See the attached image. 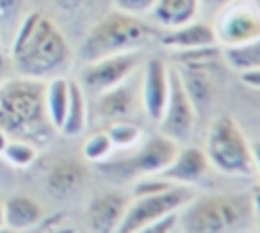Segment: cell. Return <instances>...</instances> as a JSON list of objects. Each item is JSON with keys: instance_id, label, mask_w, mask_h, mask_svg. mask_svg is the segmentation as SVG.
<instances>
[{"instance_id": "74e56055", "label": "cell", "mask_w": 260, "mask_h": 233, "mask_svg": "<svg viewBox=\"0 0 260 233\" xmlns=\"http://www.w3.org/2000/svg\"><path fill=\"white\" fill-rule=\"evenodd\" d=\"M256 2V6H258V10H260V0H254Z\"/></svg>"}, {"instance_id": "277c9868", "label": "cell", "mask_w": 260, "mask_h": 233, "mask_svg": "<svg viewBox=\"0 0 260 233\" xmlns=\"http://www.w3.org/2000/svg\"><path fill=\"white\" fill-rule=\"evenodd\" d=\"M152 36V26L146 24L140 16L112 10L87 30L79 47V57L83 63H91L102 57L132 53L142 49Z\"/></svg>"}, {"instance_id": "836d02e7", "label": "cell", "mask_w": 260, "mask_h": 233, "mask_svg": "<svg viewBox=\"0 0 260 233\" xmlns=\"http://www.w3.org/2000/svg\"><path fill=\"white\" fill-rule=\"evenodd\" d=\"M8 138H10V136L0 128V154H2V150H4V146H6V142H8Z\"/></svg>"}, {"instance_id": "83f0119b", "label": "cell", "mask_w": 260, "mask_h": 233, "mask_svg": "<svg viewBox=\"0 0 260 233\" xmlns=\"http://www.w3.org/2000/svg\"><path fill=\"white\" fill-rule=\"evenodd\" d=\"M238 75H240V81H242L246 87H250V89H254V91H260V67H258V69L242 71V73H238Z\"/></svg>"}, {"instance_id": "ab89813d", "label": "cell", "mask_w": 260, "mask_h": 233, "mask_svg": "<svg viewBox=\"0 0 260 233\" xmlns=\"http://www.w3.org/2000/svg\"><path fill=\"white\" fill-rule=\"evenodd\" d=\"M0 49H2V41H0Z\"/></svg>"}, {"instance_id": "5bb4252c", "label": "cell", "mask_w": 260, "mask_h": 233, "mask_svg": "<svg viewBox=\"0 0 260 233\" xmlns=\"http://www.w3.org/2000/svg\"><path fill=\"white\" fill-rule=\"evenodd\" d=\"M160 45L171 49V51L185 53V51H199V49L217 47V41H215V32H213L211 22L195 18L187 24L177 26V28H167L160 34Z\"/></svg>"}, {"instance_id": "3957f363", "label": "cell", "mask_w": 260, "mask_h": 233, "mask_svg": "<svg viewBox=\"0 0 260 233\" xmlns=\"http://www.w3.org/2000/svg\"><path fill=\"white\" fill-rule=\"evenodd\" d=\"M256 219L250 192L193 195L177 213L179 233H244Z\"/></svg>"}, {"instance_id": "7c38bea8", "label": "cell", "mask_w": 260, "mask_h": 233, "mask_svg": "<svg viewBox=\"0 0 260 233\" xmlns=\"http://www.w3.org/2000/svg\"><path fill=\"white\" fill-rule=\"evenodd\" d=\"M138 95H140V103L148 120L158 122L165 111L167 97H169V65L162 59L152 57L146 63L142 81L138 87Z\"/></svg>"}, {"instance_id": "9c48e42d", "label": "cell", "mask_w": 260, "mask_h": 233, "mask_svg": "<svg viewBox=\"0 0 260 233\" xmlns=\"http://www.w3.org/2000/svg\"><path fill=\"white\" fill-rule=\"evenodd\" d=\"M213 32L219 47H236L260 36V10L254 0H234L213 14Z\"/></svg>"}, {"instance_id": "f1b7e54d", "label": "cell", "mask_w": 260, "mask_h": 233, "mask_svg": "<svg viewBox=\"0 0 260 233\" xmlns=\"http://www.w3.org/2000/svg\"><path fill=\"white\" fill-rule=\"evenodd\" d=\"M230 2H234V0H199V6H201V10L215 14L219 8H223V6L230 4Z\"/></svg>"}, {"instance_id": "d6986e66", "label": "cell", "mask_w": 260, "mask_h": 233, "mask_svg": "<svg viewBox=\"0 0 260 233\" xmlns=\"http://www.w3.org/2000/svg\"><path fill=\"white\" fill-rule=\"evenodd\" d=\"M87 128V97L79 81H69V101L63 124L59 128L61 134L73 138L79 136Z\"/></svg>"}, {"instance_id": "8d00e7d4", "label": "cell", "mask_w": 260, "mask_h": 233, "mask_svg": "<svg viewBox=\"0 0 260 233\" xmlns=\"http://www.w3.org/2000/svg\"><path fill=\"white\" fill-rule=\"evenodd\" d=\"M256 219H258V221H256V233H260V215H258Z\"/></svg>"}, {"instance_id": "4dcf8cb0", "label": "cell", "mask_w": 260, "mask_h": 233, "mask_svg": "<svg viewBox=\"0 0 260 233\" xmlns=\"http://www.w3.org/2000/svg\"><path fill=\"white\" fill-rule=\"evenodd\" d=\"M59 8H63V10H77L79 6H83L87 0H53Z\"/></svg>"}, {"instance_id": "e0dca14e", "label": "cell", "mask_w": 260, "mask_h": 233, "mask_svg": "<svg viewBox=\"0 0 260 233\" xmlns=\"http://www.w3.org/2000/svg\"><path fill=\"white\" fill-rule=\"evenodd\" d=\"M199 12V0H156L150 10V16L158 26L167 30L195 20Z\"/></svg>"}, {"instance_id": "7a4b0ae2", "label": "cell", "mask_w": 260, "mask_h": 233, "mask_svg": "<svg viewBox=\"0 0 260 233\" xmlns=\"http://www.w3.org/2000/svg\"><path fill=\"white\" fill-rule=\"evenodd\" d=\"M0 128L35 146L51 140L55 128L45 109V81L14 77L0 85Z\"/></svg>"}, {"instance_id": "4316f807", "label": "cell", "mask_w": 260, "mask_h": 233, "mask_svg": "<svg viewBox=\"0 0 260 233\" xmlns=\"http://www.w3.org/2000/svg\"><path fill=\"white\" fill-rule=\"evenodd\" d=\"M177 227V215H171V217H165L156 223H150V225H144L132 233H173Z\"/></svg>"}, {"instance_id": "cb8c5ba5", "label": "cell", "mask_w": 260, "mask_h": 233, "mask_svg": "<svg viewBox=\"0 0 260 233\" xmlns=\"http://www.w3.org/2000/svg\"><path fill=\"white\" fill-rule=\"evenodd\" d=\"M2 156L8 164H12L16 168H26L37 158V146L32 142H26L20 138H8V142L2 150Z\"/></svg>"}, {"instance_id": "d6a6232c", "label": "cell", "mask_w": 260, "mask_h": 233, "mask_svg": "<svg viewBox=\"0 0 260 233\" xmlns=\"http://www.w3.org/2000/svg\"><path fill=\"white\" fill-rule=\"evenodd\" d=\"M6 69H8V59L0 49V85L6 81Z\"/></svg>"}, {"instance_id": "7402d4cb", "label": "cell", "mask_w": 260, "mask_h": 233, "mask_svg": "<svg viewBox=\"0 0 260 233\" xmlns=\"http://www.w3.org/2000/svg\"><path fill=\"white\" fill-rule=\"evenodd\" d=\"M106 134L110 136V140L114 144V150L116 148H120V150L134 148L142 140V128L138 124H134L132 120H116V122H110V126L106 128Z\"/></svg>"}, {"instance_id": "2e32d148", "label": "cell", "mask_w": 260, "mask_h": 233, "mask_svg": "<svg viewBox=\"0 0 260 233\" xmlns=\"http://www.w3.org/2000/svg\"><path fill=\"white\" fill-rule=\"evenodd\" d=\"M45 217V209L39 201L26 195H14L4 203V227L10 231H26L41 223Z\"/></svg>"}, {"instance_id": "8992f818", "label": "cell", "mask_w": 260, "mask_h": 233, "mask_svg": "<svg viewBox=\"0 0 260 233\" xmlns=\"http://www.w3.org/2000/svg\"><path fill=\"white\" fill-rule=\"evenodd\" d=\"M179 144L165 134H154L148 140H144L130 156L120 160H106L100 164L106 176L116 180H136L140 176L158 174L177 154Z\"/></svg>"}, {"instance_id": "484cf974", "label": "cell", "mask_w": 260, "mask_h": 233, "mask_svg": "<svg viewBox=\"0 0 260 233\" xmlns=\"http://www.w3.org/2000/svg\"><path fill=\"white\" fill-rule=\"evenodd\" d=\"M116 10L124 12V14H130V16H144V14H150L152 6L156 0H112Z\"/></svg>"}, {"instance_id": "1f68e13d", "label": "cell", "mask_w": 260, "mask_h": 233, "mask_svg": "<svg viewBox=\"0 0 260 233\" xmlns=\"http://www.w3.org/2000/svg\"><path fill=\"white\" fill-rule=\"evenodd\" d=\"M250 199H252V207H254V213L256 217L260 215V182L254 186V190L250 192Z\"/></svg>"}, {"instance_id": "44dd1931", "label": "cell", "mask_w": 260, "mask_h": 233, "mask_svg": "<svg viewBox=\"0 0 260 233\" xmlns=\"http://www.w3.org/2000/svg\"><path fill=\"white\" fill-rule=\"evenodd\" d=\"M223 61L236 73H242L248 69H258L260 67V36L254 41H248L244 45L225 47L223 49Z\"/></svg>"}, {"instance_id": "ac0fdd59", "label": "cell", "mask_w": 260, "mask_h": 233, "mask_svg": "<svg viewBox=\"0 0 260 233\" xmlns=\"http://www.w3.org/2000/svg\"><path fill=\"white\" fill-rule=\"evenodd\" d=\"M83 180H85V168L77 160H59L47 174L49 190L59 197L75 192Z\"/></svg>"}, {"instance_id": "f35d334b", "label": "cell", "mask_w": 260, "mask_h": 233, "mask_svg": "<svg viewBox=\"0 0 260 233\" xmlns=\"http://www.w3.org/2000/svg\"><path fill=\"white\" fill-rule=\"evenodd\" d=\"M173 233H179V229H177V227H175V231H173Z\"/></svg>"}, {"instance_id": "6da1fadb", "label": "cell", "mask_w": 260, "mask_h": 233, "mask_svg": "<svg viewBox=\"0 0 260 233\" xmlns=\"http://www.w3.org/2000/svg\"><path fill=\"white\" fill-rule=\"evenodd\" d=\"M71 47L61 28L43 12L22 16L10 38V63L18 77L47 81L71 65Z\"/></svg>"}, {"instance_id": "f546056e", "label": "cell", "mask_w": 260, "mask_h": 233, "mask_svg": "<svg viewBox=\"0 0 260 233\" xmlns=\"http://www.w3.org/2000/svg\"><path fill=\"white\" fill-rule=\"evenodd\" d=\"M252 160H254V174L260 178V140L252 142Z\"/></svg>"}, {"instance_id": "52a82bcc", "label": "cell", "mask_w": 260, "mask_h": 233, "mask_svg": "<svg viewBox=\"0 0 260 233\" xmlns=\"http://www.w3.org/2000/svg\"><path fill=\"white\" fill-rule=\"evenodd\" d=\"M193 195L195 192L191 186H171L160 192L130 197L124 219L118 227V233H132L144 225H150L165 217L177 215L193 199Z\"/></svg>"}, {"instance_id": "ffe728a7", "label": "cell", "mask_w": 260, "mask_h": 233, "mask_svg": "<svg viewBox=\"0 0 260 233\" xmlns=\"http://www.w3.org/2000/svg\"><path fill=\"white\" fill-rule=\"evenodd\" d=\"M67 101H69V79L63 75L51 77L45 81V109L51 126L55 130L61 128L65 111H67Z\"/></svg>"}, {"instance_id": "5b68a950", "label": "cell", "mask_w": 260, "mask_h": 233, "mask_svg": "<svg viewBox=\"0 0 260 233\" xmlns=\"http://www.w3.org/2000/svg\"><path fill=\"white\" fill-rule=\"evenodd\" d=\"M203 152L207 156L209 168L230 178H252V142L248 140L242 126L232 115H217L205 136Z\"/></svg>"}, {"instance_id": "e575fe53", "label": "cell", "mask_w": 260, "mask_h": 233, "mask_svg": "<svg viewBox=\"0 0 260 233\" xmlns=\"http://www.w3.org/2000/svg\"><path fill=\"white\" fill-rule=\"evenodd\" d=\"M4 225V203L0 201V227Z\"/></svg>"}, {"instance_id": "8fae6325", "label": "cell", "mask_w": 260, "mask_h": 233, "mask_svg": "<svg viewBox=\"0 0 260 233\" xmlns=\"http://www.w3.org/2000/svg\"><path fill=\"white\" fill-rule=\"evenodd\" d=\"M209 170L211 168L203 148L181 144L173 160L158 172V176L177 186H195L199 180L207 176Z\"/></svg>"}, {"instance_id": "603a6c76", "label": "cell", "mask_w": 260, "mask_h": 233, "mask_svg": "<svg viewBox=\"0 0 260 233\" xmlns=\"http://www.w3.org/2000/svg\"><path fill=\"white\" fill-rule=\"evenodd\" d=\"M81 154L85 160H89L93 164H102V162L110 160L114 154V144H112L110 136L106 134V130L89 134L81 146Z\"/></svg>"}, {"instance_id": "30bf717a", "label": "cell", "mask_w": 260, "mask_h": 233, "mask_svg": "<svg viewBox=\"0 0 260 233\" xmlns=\"http://www.w3.org/2000/svg\"><path fill=\"white\" fill-rule=\"evenodd\" d=\"M138 63H140L138 51L95 59L91 63H85V67L81 71L79 85L83 87V91L98 95L102 91H108V89L128 81L134 75V71L138 69Z\"/></svg>"}, {"instance_id": "d4e9b609", "label": "cell", "mask_w": 260, "mask_h": 233, "mask_svg": "<svg viewBox=\"0 0 260 233\" xmlns=\"http://www.w3.org/2000/svg\"><path fill=\"white\" fill-rule=\"evenodd\" d=\"M24 0H0V41L12 38L14 30L22 20Z\"/></svg>"}, {"instance_id": "ba28073f", "label": "cell", "mask_w": 260, "mask_h": 233, "mask_svg": "<svg viewBox=\"0 0 260 233\" xmlns=\"http://www.w3.org/2000/svg\"><path fill=\"white\" fill-rule=\"evenodd\" d=\"M197 109L183 87V81L179 77L177 67H169V97L165 103V111L160 120L156 122L160 126V134L175 140L179 146L189 144L193 138L195 126H197Z\"/></svg>"}, {"instance_id": "4fadbf2b", "label": "cell", "mask_w": 260, "mask_h": 233, "mask_svg": "<svg viewBox=\"0 0 260 233\" xmlns=\"http://www.w3.org/2000/svg\"><path fill=\"white\" fill-rule=\"evenodd\" d=\"M128 197L120 190H106L95 195L87 209H85V221L91 233H118V227L124 219Z\"/></svg>"}, {"instance_id": "d590c367", "label": "cell", "mask_w": 260, "mask_h": 233, "mask_svg": "<svg viewBox=\"0 0 260 233\" xmlns=\"http://www.w3.org/2000/svg\"><path fill=\"white\" fill-rule=\"evenodd\" d=\"M0 233H14V231H10L8 227H4V225H2V227H0Z\"/></svg>"}, {"instance_id": "9a60e30c", "label": "cell", "mask_w": 260, "mask_h": 233, "mask_svg": "<svg viewBox=\"0 0 260 233\" xmlns=\"http://www.w3.org/2000/svg\"><path fill=\"white\" fill-rule=\"evenodd\" d=\"M138 91L136 87L128 81L98 93L95 99V113L106 120V122H116V120H130V115L136 109V101H138Z\"/></svg>"}]
</instances>
